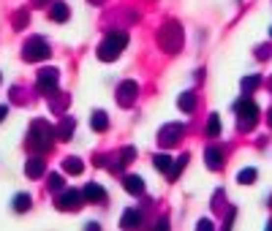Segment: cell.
I'll use <instances>...</instances> for the list:
<instances>
[{"label":"cell","instance_id":"cell-2","mask_svg":"<svg viewBox=\"0 0 272 231\" xmlns=\"http://www.w3.org/2000/svg\"><path fill=\"white\" fill-rule=\"evenodd\" d=\"M52 133L54 130L49 128L47 123H44V120H36V123H33V130H30V144H33V147L36 150H47L49 144H52Z\"/></svg>","mask_w":272,"mask_h":231},{"label":"cell","instance_id":"cell-27","mask_svg":"<svg viewBox=\"0 0 272 231\" xmlns=\"http://www.w3.org/2000/svg\"><path fill=\"white\" fill-rule=\"evenodd\" d=\"M267 120H270V125H272V109H270V112H267Z\"/></svg>","mask_w":272,"mask_h":231},{"label":"cell","instance_id":"cell-25","mask_svg":"<svg viewBox=\"0 0 272 231\" xmlns=\"http://www.w3.org/2000/svg\"><path fill=\"white\" fill-rule=\"evenodd\" d=\"M196 229H199V231H201V229H204V231H210V229H213V223H210V220H201V223L196 226Z\"/></svg>","mask_w":272,"mask_h":231},{"label":"cell","instance_id":"cell-26","mask_svg":"<svg viewBox=\"0 0 272 231\" xmlns=\"http://www.w3.org/2000/svg\"><path fill=\"white\" fill-rule=\"evenodd\" d=\"M8 114V106H0V123H3V117Z\"/></svg>","mask_w":272,"mask_h":231},{"label":"cell","instance_id":"cell-4","mask_svg":"<svg viewBox=\"0 0 272 231\" xmlns=\"http://www.w3.org/2000/svg\"><path fill=\"white\" fill-rule=\"evenodd\" d=\"M25 60H30V63H36V60H47L49 57V47L44 38H33L30 44H25V52H22Z\"/></svg>","mask_w":272,"mask_h":231},{"label":"cell","instance_id":"cell-3","mask_svg":"<svg viewBox=\"0 0 272 231\" xmlns=\"http://www.w3.org/2000/svg\"><path fill=\"white\" fill-rule=\"evenodd\" d=\"M237 117H240V128H253V123H256V114H259V109H256V103L250 101V98H243V101L237 103Z\"/></svg>","mask_w":272,"mask_h":231},{"label":"cell","instance_id":"cell-14","mask_svg":"<svg viewBox=\"0 0 272 231\" xmlns=\"http://www.w3.org/2000/svg\"><path fill=\"white\" fill-rule=\"evenodd\" d=\"M207 166L210 169H220V166H223V155H220V150H215V147L207 150Z\"/></svg>","mask_w":272,"mask_h":231},{"label":"cell","instance_id":"cell-18","mask_svg":"<svg viewBox=\"0 0 272 231\" xmlns=\"http://www.w3.org/2000/svg\"><path fill=\"white\" fill-rule=\"evenodd\" d=\"M63 169H65V172H71V174H82V160H79V158H68V160H65V163H63Z\"/></svg>","mask_w":272,"mask_h":231},{"label":"cell","instance_id":"cell-5","mask_svg":"<svg viewBox=\"0 0 272 231\" xmlns=\"http://www.w3.org/2000/svg\"><path fill=\"white\" fill-rule=\"evenodd\" d=\"M38 90L41 93H57V71L54 68H41V74H38Z\"/></svg>","mask_w":272,"mask_h":231},{"label":"cell","instance_id":"cell-17","mask_svg":"<svg viewBox=\"0 0 272 231\" xmlns=\"http://www.w3.org/2000/svg\"><path fill=\"white\" fill-rule=\"evenodd\" d=\"M153 163H155V169H161V172H166V174H169V169H172V158H169V155H163V153L155 155Z\"/></svg>","mask_w":272,"mask_h":231},{"label":"cell","instance_id":"cell-28","mask_svg":"<svg viewBox=\"0 0 272 231\" xmlns=\"http://www.w3.org/2000/svg\"><path fill=\"white\" fill-rule=\"evenodd\" d=\"M270 36H272V33H270Z\"/></svg>","mask_w":272,"mask_h":231},{"label":"cell","instance_id":"cell-9","mask_svg":"<svg viewBox=\"0 0 272 231\" xmlns=\"http://www.w3.org/2000/svg\"><path fill=\"white\" fill-rule=\"evenodd\" d=\"M117 95H120V103H123V106H131V101L136 98V82H123Z\"/></svg>","mask_w":272,"mask_h":231},{"label":"cell","instance_id":"cell-20","mask_svg":"<svg viewBox=\"0 0 272 231\" xmlns=\"http://www.w3.org/2000/svg\"><path fill=\"white\" fill-rule=\"evenodd\" d=\"M60 139H71V133H74V120H68V117H65L63 120V125H60Z\"/></svg>","mask_w":272,"mask_h":231},{"label":"cell","instance_id":"cell-13","mask_svg":"<svg viewBox=\"0 0 272 231\" xmlns=\"http://www.w3.org/2000/svg\"><path fill=\"white\" fill-rule=\"evenodd\" d=\"M25 172H27V177H41V174H44V160H41V158H33V160H27V166H25Z\"/></svg>","mask_w":272,"mask_h":231},{"label":"cell","instance_id":"cell-16","mask_svg":"<svg viewBox=\"0 0 272 231\" xmlns=\"http://www.w3.org/2000/svg\"><path fill=\"white\" fill-rule=\"evenodd\" d=\"M14 209H17V212H27V209H30V196L27 193H17V196H14Z\"/></svg>","mask_w":272,"mask_h":231},{"label":"cell","instance_id":"cell-1","mask_svg":"<svg viewBox=\"0 0 272 231\" xmlns=\"http://www.w3.org/2000/svg\"><path fill=\"white\" fill-rule=\"evenodd\" d=\"M125 44H128V36H125V33H112V36H107V38H104V44L98 47V57L107 60V63H112L114 57L123 54Z\"/></svg>","mask_w":272,"mask_h":231},{"label":"cell","instance_id":"cell-22","mask_svg":"<svg viewBox=\"0 0 272 231\" xmlns=\"http://www.w3.org/2000/svg\"><path fill=\"white\" fill-rule=\"evenodd\" d=\"M259 82H261L259 77H248V79H243V93H250V90H253Z\"/></svg>","mask_w":272,"mask_h":231},{"label":"cell","instance_id":"cell-23","mask_svg":"<svg viewBox=\"0 0 272 231\" xmlns=\"http://www.w3.org/2000/svg\"><path fill=\"white\" fill-rule=\"evenodd\" d=\"M185 163H188V155H183V158H180V163H177V166H174V169H169V180H177L180 169H183Z\"/></svg>","mask_w":272,"mask_h":231},{"label":"cell","instance_id":"cell-19","mask_svg":"<svg viewBox=\"0 0 272 231\" xmlns=\"http://www.w3.org/2000/svg\"><path fill=\"white\" fill-rule=\"evenodd\" d=\"M237 180L243 185H250V182H256V169H243V172L237 174Z\"/></svg>","mask_w":272,"mask_h":231},{"label":"cell","instance_id":"cell-21","mask_svg":"<svg viewBox=\"0 0 272 231\" xmlns=\"http://www.w3.org/2000/svg\"><path fill=\"white\" fill-rule=\"evenodd\" d=\"M207 133H210V136H218V133H220V117H218V114H213V117H210Z\"/></svg>","mask_w":272,"mask_h":231},{"label":"cell","instance_id":"cell-10","mask_svg":"<svg viewBox=\"0 0 272 231\" xmlns=\"http://www.w3.org/2000/svg\"><path fill=\"white\" fill-rule=\"evenodd\" d=\"M139 223H142V212L139 209H125L123 212V229H134Z\"/></svg>","mask_w":272,"mask_h":231},{"label":"cell","instance_id":"cell-6","mask_svg":"<svg viewBox=\"0 0 272 231\" xmlns=\"http://www.w3.org/2000/svg\"><path fill=\"white\" fill-rule=\"evenodd\" d=\"M54 204H57V209H77L82 204V193L79 190H63Z\"/></svg>","mask_w":272,"mask_h":231},{"label":"cell","instance_id":"cell-7","mask_svg":"<svg viewBox=\"0 0 272 231\" xmlns=\"http://www.w3.org/2000/svg\"><path fill=\"white\" fill-rule=\"evenodd\" d=\"M84 199H87V202H95V204H101V202H104V199H107V190H104V188H101V185L98 182H87V185H84Z\"/></svg>","mask_w":272,"mask_h":231},{"label":"cell","instance_id":"cell-12","mask_svg":"<svg viewBox=\"0 0 272 231\" xmlns=\"http://www.w3.org/2000/svg\"><path fill=\"white\" fill-rule=\"evenodd\" d=\"M90 125H93V130H107V128H109L107 112H93V117H90Z\"/></svg>","mask_w":272,"mask_h":231},{"label":"cell","instance_id":"cell-8","mask_svg":"<svg viewBox=\"0 0 272 231\" xmlns=\"http://www.w3.org/2000/svg\"><path fill=\"white\" fill-rule=\"evenodd\" d=\"M123 185H125V190H128V193H142L144 190V180L139 177V174H125L123 177Z\"/></svg>","mask_w":272,"mask_h":231},{"label":"cell","instance_id":"cell-15","mask_svg":"<svg viewBox=\"0 0 272 231\" xmlns=\"http://www.w3.org/2000/svg\"><path fill=\"white\" fill-rule=\"evenodd\" d=\"M177 103H180V109H183V112H193V106H196V95H193V93H183Z\"/></svg>","mask_w":272,"mask_h":231},{"label":"cell","instance_id":"cell-11","mask_svg":"<svg viewBox=\"0 0 272 231\" xmlns=\"http://www.w3.org/2000/svg\"><path fill=\"white\" fill-rule=\"evenodd\" d=\"M49 19H54V22H65V19H68V6H65V3H52V8H49Z\"/></svg>","mask_w":272,"mask_h":231},{"label":"cell","instance_id":"cell-24","mask_svg":"<svg viewBox=\"0 0 272 231\" xmlns=\"http://www.w3.org/2000/svg\"><path fill=\"white\" fill-rule=\"evenodd\" d=\"M49 188L60 190V188H63V177H60V174H49Z\"/></svg>","mask_w":272,"mask_h":231}]
</instances>
